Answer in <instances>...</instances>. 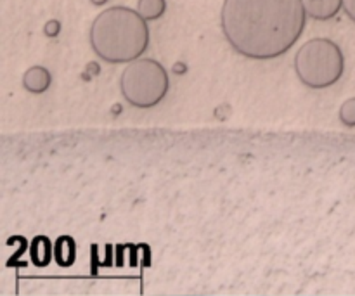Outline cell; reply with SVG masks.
Returning <instances> with one entry per match:
<instances>
[{
    "mask_svg": "<svg viewBox=\"0 0 355 296\" xmlns=\"http://www.w3.org/2000/svg\"><path fill=\"white\" fill-rule=\"evenodd\" d=\"M307 17L302 0H224L220 28L239 55L270 61L300 40Z\"/></svg>",
    "mask_w": 355,
    "mask_h": 296,
    "instance_id": "cell-1",
    "label": "cell"
},
{
    "mask_svg": "<svg viewBox=\"0 0 355 296\" xmlns=\"http://www.w3.org/2000/svg\"><path fill=\"white\" fill-rule=\"evenodd\" d=\"M90 47L94 54L110 64L132 62L142 58L149 47L148 21L137 9L113 6L97 14L90 24Z\"/></svg>",
    "mask_w": 355,
    "mask_h": 296,
    "instance_id": "cell-2",
    "label": "cell"
},
{
    "mask_svg": "<svg viewBox=\"0 0 355 296\" xmlns=\"http://www.w3.org/2000/svg\"><path fill=\"white\" fill-rule=\"evenodd\" d=\"M293 68L307 89H328L338 83L345 73V55L336 42L311 38L295 54Z\"/></svg>",
    "mask_w": 355,
    "mask_h": 296,
    "instance_id": "cell-3",
    "label": "cell"
},
{
    "mask_svg": "<svg viewBox=\"0 0 355 296\" xmlns=\"http://www.w3.org/2000/svg\"><path fill=\"white\" fill-rule=\"evenodd\" d=\"M170 78L165 66L151 58H139L128 62L120 76L123 99L139 110H151L166 97Z\"/></svg>",
    "mask_w": 355,
    "mask_h": 296,
    "instance_id": "cell-4",
    "label": "cell"
},
{
    "mask_svg": "<svg viewBox=\"0 0 355 296\" xmlns=\"http://www.w3.org/2000/svg\"><path fill=\"white\" fill-rule=\"evenodd\" d=\"M307 16L315 21H329L343 9V0H302Z\"/></svg>",
    "mask_w": 355,
    "mask_h": 296,
    "instance_id": "cell-5",
    "label": "cell"
},
{
    "mask_svg": "<svg viewBox=\"0 0 355 296\" xmlns=\"http://www.w3.org/2000/svg\"><path fill=\"white\" fill-rule=\"evenodd\" d=\"M52 75L44 66H31L23 75V87L30 94H44L51 89Z\"/></svg>",
    "mask_w": 355,
    "mask_h": 296,
    "instance_id": "cell-6",
    "label": "cell"
},
{
    "mask_svg": "<svg viewBox=\"0 0 355 296\" xmlns=\"http://www.w3.org/2000/svg\"><path fill=\"white\" fill-rule=\"evenodd\" d=\"M52 243L51 239L45 238V236H37V238L31 241L30 246V256L31 262L35 263L37 267H47L52 260Z\"/></svg>",
    "mask_w": 355,
    "mask_h": 296,
    "instance_id": "cell-7",
    "label": "cell"
},
{
    "mask_svg": "<svg viewBox=\"0 0 355 296\" xmlns=\"http://www.w3.org/2000/svg\"><path fill=\"white\" fill-rule=\"evenodd\" d=\"M54 259L55 263L61 267L73 265L76 259L75 239L69 238V236H61L54 245Z\"/></svg>",
    "mask_w": 355,
    "mask_h": 296,
    "instance_id": "cell-8",
    "label": "cell"
},
{
    "mask_svg": "<svg viewBox=\"0 0 355 296\" xmlns=\"http://www.w3.org/2000/svg\"><path fill=\"white\" fill-rule=\"evenodd\" d=\"M137 10L146 21H156L166 12V0H139Z\"/></svg>",
    "mask_w": 355,
    "mask_h": 296,
    "instance_id": "cell-9",
    "label": "cell"
},
{
    "mask_svg": "<svg viewBox=\"0 0 355 296\" xmlns=\"http://www.w3.org/2000/svg\"><path fill=\"white\" fill-rule=\"evenodd\" d=\"M338 116L347 128H355V97H350L340 106Z\"/></svg>",
    "mask_w": 355,
    "mask_h": 296,
    "instance_id": "cell-10",
    "label": "cell"
},
{
    "mask_svg": "<svg viewBox=\"0 0 355 296\" xmlns=\"http://www.w3.org/2000/svg\"><path fill=\"white\" fill-rule=\"evenodd\" d=\"M343 10L349 16V19L355 23V0H343Z\"/></svg>",
    "mask_w": 355,
    "mask_h": 296,
    "instance_id": "cell-11",
    "label": "cell"
},
{
    "mask_svg": "<svg viewBox=\"0 0 355 296\" xmlns=\"http://www.w3.org/2000/svg\"><path fill=\"white\" fill-rule=\"evenodd\" d=\"M90 2H92L94 6H103V3H106L107 0H90Z\"/></svg>",
    "mask_w": 355,
    "mask_h": 296,
    "instance_id": "cell-12",
    "label": "cell"
}]
</instances>
